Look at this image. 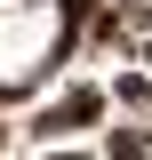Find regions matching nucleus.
<instances>
[{"label":"nucleus","instance_id":"f257e3e1","mask_svg":"<svg viewBox=\"0 0 152 160\" xmlns=\"http://www.w3.org/2000/svg\"><path fill=\"white\" fill-rule=\"evenodd\" d=\"M80 0H0V96H24L72 40Z\"/></svg>","mask_w":152,"mask_h":160}]
</instances>
